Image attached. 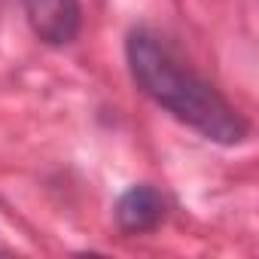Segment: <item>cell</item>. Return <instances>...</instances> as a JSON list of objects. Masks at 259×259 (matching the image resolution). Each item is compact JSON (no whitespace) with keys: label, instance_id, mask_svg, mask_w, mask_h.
I'll return each mask as SVG.
<instances>
[{"label":"cell","instance_id":"1","mask_svg":"<svg viewBox=\"0 0 259 259\" xmlns=\"http://www.w3.org/2000/svg\"><path fill=\"white\" fill-rule=\"evenodd\" d=\"M125 64L144 98L171 113L177 122L198 132L210 144L238 147L247 141L250 125L229 104V98L198 76L153 28H135L125 37Z\"/></svg>","mask_w":259,"mask_h":259},{"label":"cell","instance_id":"3","mask_svg":"<svg viewBox=\"0 0 259 259\" xmlns=\"http://www.w3.org/2000/svg\"><path fill=\"white\" fill-rule=\"evenodd\" d=\"M113 220L122 235H150L168 220V198L150 183H135L116 198Z\"/></svg>","mask_w":259,"mask_h":259},{"label":"cell","instance_id":"2","mask_svg":"<svg viewBox=\"0 0 259 259\" xmlns=\"http://www.w3.org/2000/svg\"><path fill=\"white\" fill-rule=\"evenodd\" d=\"M22 10L34 37L52 49L70 46L82 31L79 0H22Z\"/></svg>","mask_w":259,"mask_h":259}]
</instances>
